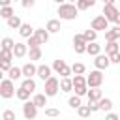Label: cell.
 <instances>
[{
	"instance_id": "cell-1",
	"label": "cell",
	"mask_w": 120,
	"mask_h": 120,
	"mask_svg": "<svg viewBox=\"0 0 120 120\" xmlns=\"http://www.w3.org/2000/svg\"><path fill=\"white\" fill-rule=\"evenodd\" d=\"M56 13L60 15V21H73L79 17V9L75 4H69V2H62L56 9Z\"/></svg>"
},
{
	"instance_id": "cell-2",
	"label": "cell",
	"mask_w": 120,
	"mask_h": 120,
	"mask_svg": "<svg viewBox=\"0 0 120 120\" xmlns=\"http://www.w3.org/2000/svg\"><path fill=\"white\" fill-rule=\"evenodd\" d=\"M118 15H120V11H118V8H116L114 0H107V2H105V6H103V17H105L109 22H116Z\"/></svg>"
},
{
	"instance_id": "cell-3",
	"label": "cell",
	"mask_w": 120,
	"mask_h": 120,
	"mask_svg": "<svg viewBox=\"0 0 120 120\" xmlns=\"http://www.w3.org/2000/svg\"><path fill=\"white\" fill-rule=\"evenodd\" d=\"M15 84H13V81H9V79H4L2 82H0V98L2 99H9V98H13L15 96Z\"/></svg>"
},
{
	"instance_id": "cell-4",
	"label": "cell",
	"mask_w": 120,
	"mask_h": 120,
	"mask_svg": "<svg viewBox=\"0 0 120 120\" xmlns=\"http://www.w3.org/2000/svg\"><path fill=\"white\" fill-rule=\"evenodd\" d=\"M51 68H52V71H56L58 75H62V79H69V75H71V68H69L64 60H60V58L54 60Z\"/></svg>"
},
{
	"instance_id": "cell-5",
	"label": "cell",
	"mask_w": 120,
	"mask_h": 120,
	"mask_svg": "<svg viewBox=\"0 0 120 120\" xmlns=\"http://www.w3.org/2000/svg\"><path fill=\"white\" fill-rule=\"evenodd\" d=\"M103 82V71H90V75H86V86L88 88H99Z\"/></svg>"
},
{
	"instance_id": "cell-6",
	"label": "cell",
	"mask_w": 120,
	"mask_h": 120,
	"mask_svg": "<svg viewBox=\"0 0 120 120\" xmlns=\"http://www.w3.org/2000/svg\"><path fill=\"white\" fill-rule=\"evenodd\" d=\"M43 90H45L43 94H45L47 98L56 96V94H58V90H60V81H58L56 77H51V79L45 82V88H43Z\"/></svg>"
},
{
	"instance_id": "cell-7",
	"label": "cell",
	"mask_w": 120,
	"mask_h": 120,
	"mask_svg": "<svg viewBox=\"0 0 120 120\" xmlns=\"http://www.w3.org/2000/svg\"><path fill=\"white\" fill-rule=\"evenodd\" d=\"M90 28H92L94 32H99V30L107 32V30H109V21H107L103 15H96V17L92 19V22H90Z\"/></svg>"
},
{
	"instance_id": "cell-8",
	"label": "cell",
	"mask_w": 120,
	"mask_h": 120,
	"mask_svg": "<svg viewBox=\"0 0 120 120\" xmlns=\"http://www.w3.org/2000/svg\"><path fill=\"white\" fill-rule=\"evenodd\" d=\"M22 116L26 120H34L38 116V107L32 103V101H24L22 103Z\"/></svg>"
},
{
	"instance_id": "cell-9",
	"label": "cell",
	"mask_w": 120,
	"mask_h": 120,
	"mask_svg": "<svg viewBox=\"0 0 120 120\" xmlns=\"http://www.w3.org/2000/svg\"><path fill=\"white\" fill-rule=\"evenodd\" d=\"M73 49L77 54H84L86 52V41L82 38V34H75L73 36Z\"/></svg>"
},
{
	"instance_id": "cell-10",
	"label": "cell",
	"mask_w": 120,
	"mask_h": 120,
	"mask_svg": "<svg viewBox=\"0 0 120 120\" xmlns=\"http://www.w3.org/2000/svg\"><path fill=\"white\" fill-rule=\"evenodd\" d=\"M38 77H39L43 82H47V81L52 77V68L47 66V64H39V66H38Z\"/></svg>"
},
{
	"instance_id": "cell-11",
	"label": "cell",
	"mask_w": 120,
	"mask_h": 120,
	"mask_svg": "<svg viewBox=\"0 0 120 120\" xmlns=\"http://www.w3.org/2000/svg\"><path fill=\"white\" fill-rule=\"evenodd\" d=\"M94 66H96L98 71H103V69H107V68L111 66V60H109L107 54H98L96 60H94Z\"/></svg>"
},
{
	"instance_id": "cell-12",
	"label": "cell",
	"mask_w": 120,
	"mask_h": 120,
	"mask_svg": "<svg viewBox=\"0 0 120 120\" xmlns=\"http://www.w3.org/2000/svg\"><path fill=\"white\" fill-rule=\"evenodd\" d=\"M21 69H22V77L24 79H34V75H38V66L34 62H26Z\"/></svg>"
},
{
	"instance_id": "cell-13",
	"label": "cell",
	"mask_w": 120,
	"mask_h": 120,
	"mask_svg": "<svg viewBox=\"0 0 120 120\" xmlns=\"http://www.w3.org/2000/svg\"><path fill=\"white\" fill-rule=\"evenodd\" d=\"M105 41L111 43V41H120V26H112L105 32Z\"/></svg>"
},
{
	"instance_id": "cell-14",
	"label": "cell",
	"mask_w": 120,
	"mask_h": 120,
	"mask_svg": "<svg viewBox=\"0 0 120 120\" xmlns=\"http://www.w3.org/2000/svg\"><path fill=\"white\" fill-rule=\"evenodd\" d=\"M45 30H47L49 34H56V32H60V30H62V26H60V19H49L47 24H45Z\"/></svg>"
},
{
	"instance_id": "cell-15",
	"label": "cell",
	"mask_w": 120,
	"mask_h": 120,
	"mask_svg": "<svg viewBox=\"0 0 120 120\" xmlns=\"http://www.w3.org/2000/svg\"><path fill=\"white\" fill-rule=\"evenodd\" d=\"M34 32H36V28H34L32 24H28V22H22V26L19 28V36H21V38H24V39L32 38V36H34Z\"/></svg>"
},
{
	"instance_id": "cell-16",
	"label": "cell",
	"mask_w": 120,
	"mask_h": 120,
	"mask_svg": "<svg viewBox=\"0 0 120 120\" xmlns=\"http://www.w3.org/2000/svg\"><path fill=\"white\" fill-rule=\"evenodd\" d=\"M26 54H28V47H26V43L17 41V43H15V49H13V56H15V58H24Z\"/></svg>"
},
{
	"instance_id": "cell-17",
	"label": "cell",
	"mask_w": 120,
	"mask_h": 120,
	"mask_svg": "<svg viewBox=\"0 0 120 120\" xmlns=\"http://www.w3.org/2000/svg\"><path fill=\"white\" fill-rule=\"evenodd\" d=\"M34 36H36V39L39 41V45H45V43L49 41V36H51V34H49L45 28H36Z\"/></svg>"
},
{
	"instance_id": "cell-18",
	"label": "cell",
	"mask_w": 120,
	"mask_h": 120,
	"mask_svg": "<svg viewBox=\"0 0 120 120\" xmlns=\"http://www.w3.org/2000/svg\"><path fill=\"white\" fill-rule=\"evenodd\" d=\"M88 101H99V99H103V92H101V88H88Z\"/></svg>"
},
{
	"instance_id": "cell-19",
	"label": "cell",
	"mask_w": 120,
	"mask_h": 120,
	"mask_svg": "<svg viewBox=\"0 0 120 120\" xmlns=\"http://www.w3.org/2000/svg\"><path fill=\"white\" fill-rule=\"evenodd\" d=\"M86 52L90 54V56H98V54H101V45L98 43V41H94V43H88L86 45Z\"/></svg>"
},
{
	"instance_id": "cell-20",
	"label": "cell",
	"mask_w": 120,
	"mask_h": 120,
	"mask_svg": "<svg viewBox=\"0 0 120 120\" xmlns=\"http://www.w3.org/2000/svg\"><path fill=\"white\" fill-rule=\"evenodd\" d=\"M21 88H24L26 92L34 94V92H36V88H38V84H36V81H34V79H22V82H21Z\"/></svg>"
},
{
	"instance_id": "cell-21",
	"label": "cell",
	"mask_w": 120,
	"mask_h": 120,
	"mask_svg": "<svg viewBox=\"0 0 120 120\" xmlns=\"http://www.w3.org/2000/svg\"><path fill=\"white\" fill-rule=\"evenodd\" d=\"M32 103L38 107V109H45V105H47V96L45 94H34V98H32Z\"/></svg>"
},
{
	"instance_id": "cell-22",
	"label": "cell",
	"mask_w": 120,
	"mask_h": 120,
	"mask_svg": "<svg viewBox=\"0 0 120 120\" xmlns=\"http://www.w3.org/2000/svg\"><path fill=\"white\" fill-rule=\"evenodd\" d=\"M15 43H17V41H13L11 38H4V39L0 41V51H13V49H15Z\"/></svg>"
},
{
	"instance_id": "cell-23",
	"label": "cell",
	"mask_w": 120,
	"mask_h": 120,
	"mask_svg": "<svg viewBox=\"0 0 120 120\" xmlns=\"http://www.w3.org/2000/svg\"><path fill=\"white\" fill-rule=\"evenodd\" d=\"M114 52H120V43H118V41L107 43V45H105V54L111 56V54H114Z\"/></svg>"
},
{
	"instance_id": "cell-24",
	"label": "cell",
	"mask_w": 120,
	"mask_h": 120,
	"mask_svg": "<svg viewBox=\"0 0 120 120\" xmlns=\"http://www.w3.org/2000/svg\"><path fill=\"white\" fill-rule=\"evenodd\" d=\"M77 9L79 11H84V9H88V8H94L96 6V0H77Z\"/></svg>"
},
{
	"instance_id": "cell-25",
	"label": "cell",
	"mask_w": 120,
	"mask_h": 120,
	"mask_svg": "<svg viewBox=\"0 0 120 120\" xmlns=\"http://www.w3.org/2000/svg\"><path fill=\"white\" fill-rule=\"evenodd\" d=\"M8 79H9V81H19V79H22V69H21V68H11V69L8 71Z\"/></svg>"
},
{
	"instance_id": "cell-26",
	"label": "cell",
	"mask_w": 120,
	"mask_h": 120,
	"mask_svg": "<svg viewBox=\"0 0 120 120\" xmlns=\"http://www.w3.org/2000/svg\"><path fill=\"white\" fill-rule=\"evenodd\" d=\"M82 38H84L86 45H88V43H94V41H96V38H98V32H94L92 28H88V30H84V32H82Z\"/></svg>"
},
{
	"instance_id": "cell-27",
	"label": "cell",
	"mask_w": 120,
	"mask_h": 120,
	"mask_svg": "<svg viewBox=\"0 0 120 120\" xmlns=\"http://www.w3.org/2000/svg\"><path fill=\"white\" fill-rule=\"evenodd\" d=\"M73 90V81L69 79H60V92H71Z\"/></svg>"
},
{
	"instance_id": "cell-28",
	"label": "cell",
	"mask_w": 120,
	"mask_h": 120,
	"mask_svg": "<svg viewBox=\"0 0 120 120\" xmlns=\"http://www.w3.org/2000/svg\"><path fill=\"white\" fill-rule=\"evenodd\" d=\"M111 109H112V99H111V98H103V99H99V111L111 112Z\"/></svg>"
},
{
	"instance_id": "cell-29",
	"label": "cell",
	"mask_w": 120,
	"mask_h": 120,
	"mask_svg": "<svg viewBox=\"0 0 120 120\" xmlns=\"http://www.w3.org/2000/svg\"><path fill=\"white\" fill-rule=\"evenodd\" d=\"M15 98H17V99H21L22 103H24V101H30V92H26L24 88H21V86H19V88H17V92H15Z\"/></svg>"
},
{
	"instance_id": "cell-30",
	"label": "cell",
	"mask_w": 120,
	"mask_h": 120,
	"mask_svg": "<svg viewBox=\"0 0 120 120\" xmlns=\"http://www.w3.org/2000/svg\"><path fill=\"white\" fill-rule=\"evenodd\" d=\"M13 15H15V11H13V8H11V6H8V8H0V17H2V19L9 21Z\"/></svg>"
},
{
	"instance_id": "cell-31",
	"label": "cell",
	"mask_w": 120,
	"mask_h": 120,
	"mask_svg": "<svg viewBox=\"0 0 120 120\" xmlns=\"http://www.w3.org/2000/svg\"><path fill=\"white\" fill-rule=\"evenodd\" d=\"M8 26H9V28H13V30H19V28L22 26V21L19 19V15H13V17L8 21Z\"/></svg>"
},
{
	"instance_id": "cell-32",
	"label": "cell",
	"mask_w": 120,
	"mask_h": 120,
	"mask_svg": "<svg viewBox=\"0 0 120 120\" xmlns=\"http://www.w3.org/2000/svg\"><path fill=\"white\" fill-rule=\"evenodd\" d=\"M28 58L30 62H36V60H41V49H28Z\"/></svg>"
},
{
	"instance_id": "cell-33",
	"label": "cell",
	"mask_w": 120,
	"mask_h": 120,
	"mask_svg": "<svg viewBox=\"0 0 120 120\" xmlns=\"http://www.w3.org/2000/svg\"><path fill=\"white\" fill-rule=\"evenodd\" d=\"M84 71H86V66L81 64V62H77V64L71 66V73H75V75H82Z\"/></svg>"
},
{
	"instance_id": "cell-34",
	"label": "cell",
	"mask_w": 120,
	"mask_h": 120,
	"mask_svg": "<svg viewBox=\"0 0 120 120\" xmlns=\"http://www.w3.org/2000/svg\"><path fill=\"white\" fill-rule=\"evenodd\" d=\"M71 81H73V88L75 86H86V77L84 75H75Z\"/></svg>"
},
{
	"instance_id": "cell-35",
	"label": "cell",
	"mask_w": 120,
	"mask_h": 120,
	"mask_svg": "<svg viewBox=\"0 0 120 120\" xmlns=\"http://www.w3.org/2000/svg\"><path fill=\"white\" fill-rule=\"evenodd\" d=\"M68 105H69L71 109H79L82 103H81V98H79V96H71V98L68 99Z\"/></svg>"
},
{
	"instance_id": "cell-36",
	"label": "cell",
	"mask_w": 120,
	"mask_h": 120,
	"mask_svg": "<svg viewBox=\"0 0 120 120\" xmlns=\"http://www.w3.org/2000/svg\"><path fill=\"white\" fill-rule=\"evenodd\" d=\"M45 116H49V118H56V116H60V111H58L56 107H45Z\"/></svg>"
},
{
	"instance_id": "cell-37",
	"label": "cell",
	"mask_w": 120,
	"mask_h": 120,
	"mask_svg": "<svg viewBox=\"0 0 120 120\" xmlns=\"http://www.w3.org/2000/svg\"><path fill=\"white\" fill-rule=\"evenodd\" d=\"M77 114L81 116V118H88L92 112H90V109H88V105H81L79 109H77Z\"/></svg>"
},
{
	"instance_id": "cell-38",
	"label": "cell",
	"mask_w": 120,
	"mask_h": 120,
	"mask_svg": "<svg viewBox=\"0 0 120 120\" xmlns=\"http://www.w3.org/2000/svg\"><path fill=\"white\" fill-rule=\"evenodd\" d=\"M15 56H13V51H0V60L2 62H11Z\"/></svg>"
},
{
	"instance_id": "cell-39",
	"label": "cell",
	"mask_w": 120,
	"mask_h": 120,
	"mask_svg": "<svg viewBox=\"0 0 120 120\" xmlns=\"http://www.w3.org/2000/svg\"><path fill=\"white\" fill-rule=\"evenodd\" d=\"M2 120H17V116H15V111H11V109H6V111L2 112Z\"/></svg>"
},
{
	"instance_id": "cell-40",
	"label": "cell",
	"mask_w": 120,
	"mask_h": 120,
	"mask_svg": "<svg viewBox=\"0 0 120 120\" xmlns=\"http://www.w3.org/2000/svg\"><path fill=\"white\" fill-rule=\"evenodd\" d=\"M26 47H28V49H38V47H39V41L36 39V36L28 38V41H26Z\"/></svg>"
},
{
	"instance_id": "cell-41",
	"label": "cell",
	"mask_w": 120,
	"mask_h": 120,
	"mask_svg": "<svg viewBox=\"0 0 120 120\" xmlns=\"http://www.w3.org/2000/svg\"><path fill=\"white\" fill-rule=\"evenodd\" d=\"M73 90H75V96H79V98H82V96L88 94V86H75Z\"/></svg>"
},
{
	"instance_id": "cell-42",
	"label": "cell",
	"mask_w": 120,
	"mask_h": 120,
	"mask_svg": "<svg viewBox=\"0 0 120 120\" xmlns=\"http://www.w3.org/2000/svg\"><path fill=\"white\" fill-rule=\"evenodd\" d=\"M88 109H90V112H98L99 111V101H88Z\"/></svg>"
},
{
	"instance_id": "cell-43",
	"label": "cell",
	"mask_w": 120,
	"mask_h": 120,
	"mask_svg": "<svg viewBox=\"0 0 120 120\" xmlns=\"http://www.w3.org/2000/svg\"><path fill=\"white\" fill-rule=\"evenodd\" d=\"M13 66H11V62H2L0 60V71H9Z\"/></svg>"
},
{
	"instance_id": "cell-44",
	"label": "cell",
	"mask_w": 120,
	"mask_h": 120,
	"mask_svg": "<svg viewBox=\"0 0 120 120\" xmlns=\"http://www.w3.org/2000/svg\"><path fill=\"white\" fill-rule=\"evenodd\" d=\"M109 60H111V64H118V66H120V52L111 54V56H109Z\"/></svg>"
},
{
	"instance_id": "cell-45",
	"label": "cell",
	"mask_w": 120,
	"mask_h": 120,
	"mask_svg": "<svg viewBox=\"0 0 120 120\" xmlns=\"http://www.w3.org/2000/svg\"><path fill=\"white\" fill-rule=\"evenodd\" d=\"M105 120H120V118H118L116 112H107V114H105Z\"/></svg>"
},
{
	"instance_id": "cell-46",
	"label": "cell",
	"mask_w": 120,
	"mask_h": 120,
	"mask_svg": "<svg viewBox=\"0 0 120 120\" xmlns=\"http://www.w3.org/2000/svg\"><path fill=\"white\" fill-rule=\"evenodd\" d=\"M34 0H22V8H34Z\"/></svg>"
},
{
	"instance_id": "cell-47",
	"label": "cell",
	"mask_w": 120,
	"mask_h": 120,
	"mask_svg": "<svg viewBox=\"0 0 120 120\" xmlns=\"http://www.w3.org/2000/svg\"><path fill=\"white\" fill-rule=\"evenodd\" d=\"M8 6H11L9 0H0V8H8Z\"/></svg>"
},
{
	"instance_id": "cell-48",
	"label": "cell",
	"mask_w": 120,
	"mask_h": 120,
	"mask_svg": "<svg viewBox=\"0 0 120 120\" xmlns=\"http://www.w3.org/2000/svg\"><path fill=\"white\" fill-rule=\"evenodd\" d=\"M4 81V71H0V82Z\"/></svg>"
},
{
	"instance_id": "cell-49",
	"label": "cell",
	"mask_w": 120,
	"mask_h": 120,
	"mask_svg": "<svg viewBox=\"0 0 120 120\" xmlns=\"http://www.w3.org/2000/svg\"><path fill=\"white\" fill-rule=\"evenodd\" d=\"M116 26H120V15H118V19H116Z\"/></svg>"
},
{
	"instance_id": "cell-50",
	"label": "cell",
	"mask_w": 120,
	"mask_h": 120,
	"mask_svg": "<svg viewBox=\"0 0 120 120\" xmlns=\"http://www.w3.org/2000/svg\"><path fill=\"white\" fill-rule=\"evenodd\" d=\"M118 11H120V6H118Z\"/></svg>"
},
{
	"instance_id": "cell-51",
	"label": "cell",
	"mask_w": 120,
	"mask_h": 120,
	"mask_svg": "<svg viewBox=\"0 0 120 120\" xmlns=\"http://www.w3.org/2000/svg\"><path fill=\"white\" fill-rule=\"evenodd\" d=\"M0 120H2V116H0Z\"/></svg>"
},
{
	"instance_id": "cell-52",
	"label": "cell",
	"mask_w": 120,
	"mask_h": 120,
	"mask_svg": "<svg viewBox=\"0 0 120 120\" xmlns=\"http://www.w3.org/2000/svg\"><path fill=\"white\" fill-rule=\"evenodd\" d=\"M118 43H120V41H118Z\"/></svg>"
}]
</instances>
